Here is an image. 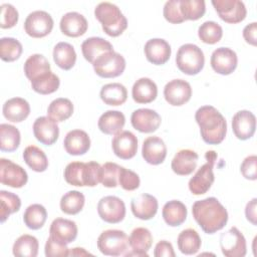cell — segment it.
Masks as SVG:
<instances>
[{"instance_id":"6da1fadb","label":"cell","mask_w":257,"mask_h":257,"mask_svg":"<svg viewBox=\"0 0 257 257\" xmlns=\"http://www.w3.org/2000/svg\"><path fill=\"white\" fill-rule=\"evenodd\" d=\"M192 214L201 229L207 234H214L223 229L228 222V212L215 197L196 201Z\"/></svg>"},{"instance_id":"7a4b0ae2","label":"cell","mask_w":257,"mask_h":257,"mask_svg":"<svg viewBox=\"0 0 257 257\" xmlns=\"http://www.w3.org/2000/svg\"><path fill=\"white\" fill-rule=\"evenodd\" d=\"M203 141L208 145L221 144L227 134V121L223 114L212 105H203L195 113Z\"/></svg>"},{"instance_id":"3957f363","label":"cell","mask_w":257,"mask_h":257,"mask_svg":"<svg viewBox=\"0 0 257 257\" xmlns=\"http://www.w3.org/2000/svg\"><path fill=\"white\" fill-rule=\"evenodd\" d=\"M101 166L96 162H71L64 169V180L76 187H95L100 183Z\"/></svg>"},{"instance_id":"277c9868","label":"cell","mask_w":257,"mask_h":257,"mask_svg":"<svg viewBox=\"0 0 257 257\" xmlns=\"http://www.w3.org/2000/svg\"><path fill=\"white\" fill-rule=\"evenodd\" d=\"M95 18L101 23L102 30L111 37L119 36L127 28V20L120 9L109 2H101L94 9Z\"/></svg>"},{"instance_id":"5b68a950","label":"cell","mask_w":257,"mask_h":257,"mask_svg":"<svg viewBox=\"0 0 257 257\" xmlns=\"http://www.w3.org/2000/svg\"><path fill=\"white\" fill-rule=\"evenodd\" d=\"M176 64L187 75H196L204 67L205 56L202 49L193 43L183 44L177 51Z\"/></svg>"},{"instance_id":"8992f818","label":"cell","mask_w":257,"mask_h":257,"mask_svg":"<svg viewBox=\"0 0 257 257\" xmlns=\"http://www.w3.org/2000/svg\"><path fill=\"white\" fill-rule=\"evenodd\" d=\"M98 250L106 256L124 255L128 250V237L125 232L116 229L103 231L97 238Z\"/></svg>"},{"instance_id":"52a82bcc","label":"cell","mask_w":257,"mask_h":257,"mask_svg":"<svg viewBox=\"0 0 257 257\" xmlns=\"http://www.w3.org/2000/svg\"><path fill=\"white\" fill-rule=\"evenodd\" d=\"M205 157L207 159V162L198 169V171L190 179L188 184L190 192L196 196L207 193L215 180L213 168L217 159V155L214 151H208Z\"/></svg>"},{"instance_id":"ba28073f","label":"cell","mask_w":257,"mask_h":257,"mask_svg":"<svg viewBox=\"0 0 257 257\" xmlns=\"http://www.w3.org/2000/svg\"><path fill=\"white\" fill-rule=\"evenodd\" d=\"M94 72L102 78H113L122 74L125 69L124 57L114 50L98 56L92 63Z\"/></svg>"},{"instance_id":"9c48e42d","label":"cell","mask_w":257,"mask_h":257,"mask_svg":"<svg viewBox=\"0 0 257 257\" xmlns=\"http://www.w3.org/2000/svg\"><path fill=\"white\" fill-rule=\"evenodd\" d=\"M53 24V19L49 13L43 10H36L26 17L24 30L30 37L42 38L52 31Z\"/></svg>"},{"instance_id":"30bf717a","label":"cell","mask_w":257,"mask_h":257,"mask_svg":"<svg viewBox=\"0 0 257 257\" xmlns=\"http://www.w3.org/2000/svg\"><path fill=\"white\" fill-rule=\"evenodd\" d=\"M220 247L226 257H244L247 252L246 239L236 227L221 234Z\"/></svg>"},{"instance_id":"8fae6325","label":"cell","mask_w":257,"mask_h":257,"mask_svg":"<svg viewBox=\"0 0 257 257\" xmlns=\"http://www.w3.org/2000/svg\"><path fill=\"white\" fill-rule=\"evenodd\" d=\"M97 213L104 222L116 224L121 222L125 217V205L116 196H105L98 201Z\"/></svg>"},{"instance_id":"7c38bea8","label":"cell","mask_w":257,"mask_h":257,"mask_svg":"<svg viewBox=\"0 0 257 257\" xmlns=\"http://www.w3.org/2000/svg\"><path fill=\"white\" fill-rule=\"evenodd\" d=\"M214 6L219 17L230 24L242 22L247 15L245 4L239 0H213Z\"/></svg>"},{"instance_id":"4fadbf2b","label":"cell","mask_w":257,"mask_h":257,"mask_svg":"<svg viewBox=\"0 0 257 257\" xmlns=\"http://www.w3.org/2000/svg\"><path fill=\"white\" fill-rule=\"evenodd\" d=\"M28 181L26 171L10 160L0 159V182L11 188H22Z\"/></svg>"},{"instance_id":"5bb4252c","label":"cell","mask_w":257,"mask_h":257,"mask_svg":"<svg viewBox=\"0 0 257 257\" xmlns=\"http://www.w3.org/2000/svg\"><path fill=\"white\" fill-rule=\"evenodd\" d=\"M210 63L215 72L222 75H229L236 69L238 57L233 49L219 47L213 51Z\"/></svg>"},{"instance_id":"9a60e30c","label":"cell","mask_w":257,"mask_h":257,"mask_svg":"<svg viewBox=\"0 0 257 257\" xmlns=\"http://www.w3.org/2000/svg\"><path fill=\"white\" fill-rule=\"evenodd\" d=\"M164 96L169 104L181 106L191 99L192 87L184 79H173L165 85Z\"/></svg>"},{"instance_id":"2e32d148","label":"cell","mask_w":257,"mask_h":257,"mask_svg":"<svg viewBox=\"0 0 257 257\" xmlns=\"http://www.w3.org/2000/svg\"><path fill=\"white\" fill-rule=\"evenodd\" d=\"M111 148L114 155L121 160L134 158L138 151V139L130 131H121L114 135L111 141Z\"/></svg>"},{"instance_id":"e0dca14e","label":"cell","mask_w":257,"mask_h":257,"mask_svg":"<svg viewBox=\"0 0 257 257\" xmlns=\"http://www.w3.org/2000/svg\"><path fill=\"white\" fill-rule=\"evenodd\" d=\"M161 121L162 118L160 114L151 108L136 109L131 116V122L134 128L145 134L156 132L159 128Z\"/></svg>"},{"instance_id":"ac0fdd59","label":"cell","mask_w":257,"mask_h":257,"mask_svg":"<svg viewBox=\"0 0 257 257\" xmlns=\"http://www.w3.org/2000/svg\"><path fill=\"white\" fill-rule=\"evenodd\" d=\"M232 130L235 137L241 141L251 139L256 131V117L250 110H239L233 115Z\"/></svg>"},{"instance_id":"d6986e66","label":"cell","mask_w":257,"mask_h":257,"mask_svg":"<svg viewBox=\"0 0 257 257\" xmlns=\"http://www.w3.org/2000/svg\"><path fill=\"white\" fill-rule=\"evenodd\" d=\"M130 247L132 251H128L124 256H138V257H148V251L153 244V236L149 229L144 227L135 228L128 237Z\"/></svg>"},{"instance_id":"ffe728a7","label":"cell","mask_w":257,"mask_h":257,"mask_svg":"<svg viewBox=\"0 0 257 257\" xmlns=\"http://www.w3.org/2000/svg\"><path fill=\"white\" fill-rule=\"evenodd\" d=\"M32 128L36 140L45 146H51L58 140V124L49 116H40L36 118Z\"/></svg>"},{"instance_id":"44dd1931","label":"cell","mask_w":257,"mask_h":257,"mask_svg":"<svg viewBox=\"0 0 257 257\" xmlns=\"http://www.w3.org/2000/svg\"><path fill=\"white\" fill-rule=\"evenodd\" d=\"M146 58L155 65L165 64L171 57L170 44L162 38H153L146 42L144 47Z\"/></svg>"},{"instance_id":"7402d4cb","label":"cell","mask_w":257,"mask_h":257,"mask_svg":"<svg viewBox=\"0 0 257 257\" xmlns=\"http://www.w3.org/2000/svg\"><path fill=\"white\" fill-rule=\"evenodd\" d=\"M142 156L150 165L157 166L164 163L167 157V147L165 142L157 136L147 138L143 143Z\"/></svg>"},{"instance_id":"603a6c76","label":"cell","mask_w":257,"mask_h":257,"mask_svg":"<svg viewBox=\"0 0 257 257\" xmlns=\"http://www.w3.org/2000/svg\"><path fill=\"white\" fill-rule=\"evenodd\" d=\"M159 204L156 197L150 194H141L132 199L131 209L134 216L141 220H150L158 212Z\"/></svg>"},{"instance_id":"cb8c5ba5","label":"cell","mask_w":257,"mask_h":257,"mask_svg":"<svg viewBox=\"0 0 257 257\" xmlns=\"http://www.w3.org/2000/svg\"><path fill=\"white\" fill-rule=\"evenodd\" d=\"M59 27L64 35L68 37H79L86 32L88 23L82 14L72 11L65 13L61 17Z\"/></svg>"},{"instance_id":"d4e9b609","label":"cell","mask_w":257,"mask_h":257,"mask_svg":"<svg viewBox=\"0 0 257 257\" xmlns=\"http://www.w3.org/2000/svg\"><path fill=\"white\" fill-rule=\"evenodd\" d=\"M198 154L190 149L180 150L172 160L171 168L179 176L191 175L197 168Z\"/></svg>"},{"instance_id":"484cf974","label":"cell","mask_w":257,"mask_h":257,"mask_svg":"<svg viewBox=\"0 0 257 257\" xmlns=\"http://www.w3.org/2000/svg\"><path fill=\"white\" fill-rule=\"evenodd\" d=\"M77 232L75 222L63 218L54 219L49 228V236L64 244L73 242L77 237Z\"/></svg>"},{"instance_id":"4316f807","label":"cell","mask_w":257,"mask_h":257,"mask_svg":"<svg viewBox=\"0 0 257 257\" xmlns=\"http://www.w3.org/2000/svg\"><path fill=\"white\" fill-rule=\"evenodd\" d=\"M63 146L67 154L71 156H81L89 150L90 139L86 132L82 130H72L66 134Z\"/></svg>"},{"instance_id":"83f0119b","label":"cell","mask_w":257,"mask_h":257,"mask_svg":"<svg viewBox=\"0 0 257 257\" xmlns=\"http://www.w3.org/2000/svg\"><path fill=\"white\" fill-rule=\"evenodd\" d=\"M3 115L12 122H21L26 119L30 113L28 101L22 97H13L5 101L2 108Z\"/></svg>"},{"instance_id":"f1b7e54d","label":"cell","mask_w":257,"mask_h":257,"mask_svg":"<svg viewBox=\"0 0 257 257\" xmlns=\"http://www.w3.org/2000/svg\"><path fill=\"white\" fill-rule=\"evenodd\" d=\"M132 96L137 103H150L158 96V86L151 78L142 77L134 83Z\"/></svg>"},{"instance_id":"f546056e","label":"cell","mask_w":257,"mask_h":257,"mask_svg":"<svg viewBox=\"0 0 257 257\" xmlns=\"http://www.w3.org/2000/svg\"><path fill=\"white\" fill-rule=\"evenodd\" d=\"M125 116L118 110H107L103 112L97 121L99 131L105 135H116L123 128Z\"/></svg>"},{"instance_id":"4dcf8cb0","label":"cell","mask_w":257,"mask_h":257,"mask_svg":"<svg viewBox=\"0 0 257 257\" xmlns=\"http://www.w3.org/2000/svg\"><path fill=\"white\" fill-rule=\"evenodd\" d=\"M112 50L113 47L111 43L101 37H89L85 39L81 44L82 55L85 60L91 64L101 54Z\"/></svg>"},{"instance_id":"1f68e13d","label":"cell","mask_w":257,"mask_h":257,"mask_svg":"<svg viewBox=\"0 0 257 257\" xmlns=\"http://www.w3.org/2000/svg\"><path fill=\"white\" fill-rule=\"evenodd\" d=\"M187 207L179 200H171L167 202L162 210L164 221L171 227L182 225L187 219Z\"/></svg>"},{"instance_id":"d6a6232c","label":"cell","mask_w":257,"mask_h":257,"mask_svg":"<svg viewBox=\"0 0 257 257\" xmlns=\"http://www.w3.org/2000/svg\"><path fill=\"white\" fill-rule=\"evenodd\" d=\"M24 73L26 77L31 81L45 75L50 70V63L42 54L30 55L24 63Z\"/></svg>"},{"instance_id":"836d02e7","label":"cell","mask_w":257,"mask_h":257,"mask_svg":"<svg viewBox=\"0 0 257 257\" xmlns=\"http://www.w3.org/2000/svg\"><path fill=\"white\" fill-rule=\"evenodd\" d=\"M99 95L105 104L117 106L123 104L126 101L127 90L121 83H107L101 87Z\"/></svg>"},{"instance_id":"e575fe53","label":"cell","mask_w":257,"mask_h":257,"mask_svg":"<svg viewBox=\"0 0 257 257\" xmlns=\"http://www.w3.org/2000/svg\"><path fill=\"white\" fill-rule=\"evenodd\" d=\"M53 60L56 65L63 69H71L76 62L74 47L68 42H58L53 48Z\"/></svg>"},{"instance_id":"d590c367","label":"cell","mask_w":257,"mask_h":257,"mask_svg":"<svg viewBox=\"0 0 257 257\" xmlns=\"http://www.w3.org/2000/svg\"><path fill=\"white\" fill-rule=\"evenodd\" d=\"M179 250L185 255L196 254L202 245L201 237L195 229L189 228L183 230L177 239Z\"/></svg>"},{"instance_id":"8d00e7d4","label":"cell","mask_w":257,"mask_h":257,"mask_svg":"<svg viewBox=\"0 0 257 257\" xmlns=\"http://www.w3.org/2000/svg\"><path fill=\"white\" fill-rule=\"evenodd\" d=\"M38 248L39 243L37 238L29 234H24L16 239L12 247V252L17 257H36Z\"/></svg>"},{"instance_id":"74e56055","label":"cell","mask_w":257,"mask_h":257,"mask_svg":"<svg viewBox=\"0 0 257 257\" xmlns=\"http://www.w3.org/2000/svg\"><path fill=\"white\" fill-rule=\"evenodd\" d=\"M20 132L19 130L8 123L0 124V150L2 152H14L20 145Z\"/></svg>"},{"instance_id":"f35d334b","label":"cell","mask_w":257,"mask_h":257,"mask_svg":"<svg viewBox=\"0 0 257 257\" xmlns=\"http://www.w3.org/2000/svg\"><path fill=\"white\" fill-rule=\"evenodd\" d=\"M23 159L26 165L34 172L41 173L48 168V159L45 153L36 146H28L23 152Z\"/></svg>"},{"instance_id":"ab89813d","label":"cell","mask_w":257,"mask_h":257,"mask_svg":"<svg viewBox=\"0 0 257 257\" xmlns=\"http://www.w3.org/2000/svg\"><path fill=\"white\" fill-rule=\"evenodd\" d=\"M73 113V104L70 99L59 97L50 102L47 107V116L61 122L68 119Z\"/></svg>"},{"instance_id":"60d3db41","label":"cell","mask_w":257,"mask_h":257,"mask_svg":"<svg viewBox=\"0 0 257 257\" xmlns=\"http://www.w3.org/2000/svg\"><path fill=\"white\" fill-rule=\"evenodd\" d=\"M47 219V211L40 204H32L28 206L23 214V221L27 228L38 230L43 227Z\"/></svg>"},{"instance_id":"b9f144b4","label":"cell","mask_w":257,"mask_h":257,"mask_svg":"<svg viewBox=\"0 0 257 257\" xmlns=\"http://www.w3.org/2000/svg\"><path fill=\"white\" fill-rule=\"evenodd\" d=\"M85 203L84 195L78 191L72 190L65 193L60 199V209L67 215L78 214Z\"/></svg>"},{"instance_id":"7bdbcfd3","label":"cell","mask_w":257,"mask_h":257,"mask_svg":"<svg viewBox=\"0 0 257 257\" xmlns=\"http://www.w3.org/2000/svg\"><path fill=\"white\" fill-rule=\"evenodd\" d=\"M21 207L20 198L12 193L5 190L0 191V221L4 223L8 217L19 211Z\"/></svg>"},{"instance_id":"ee69618b","label":"cell","mask_w":257,"mask_h":257,"mask_svg":"<svg viewBox=\"0 0 257 257\" xmlns=\"http://www.w3.org/2000/svg\"><path fill=\"white\" fill-rule=\"evenodd\" d=\"M23 51L22 44L13 37H2L0 39V58L5 62L17 60Z\"/></svg>"},{"instance_id":"f6af8a7d","label":"cell","mask_w":257,"mask_h":257,"mask_svg":"<svg viewBox=\"0 0 257 257\" xmlns=\"http://www.w3.org/2000/svg\"><path fill=\"white\" fill-rule=\"evenodd\" d=\"M60 85L59 77L52 71L31 81L32 89L39 94H50L55 92Z\"/></svg>"},{"instance_id":"bcb514c9","label":"cell","mask_w":257,"mask_h":257,"mask_svg":"<svg viewBox=\"0 0 257 257\" xmlns=\"http://www.w3.org/2000/svg\"><path fill=\"white\" fill-rule=\"evenodd\" d=\"M181 13L185 20H198L206 12V3L203 0H180Z\"/></svg>"},{"instance_id":"7dc6e473","label":"cell","mask_w":257,"mask_h":257,"mask_svg":"<svg viewBox=\"0 0 257 257\" xmlns=\"http://www.w3.org/2000/svg\"><path fill=\"white\" fill-rule=\"evenodd\" d=\"M198 36L202 42L206 44H215L219 42L223 36L222 27L215 21H206L200 25Z\"/></svg>"},{"instance_id":"c3c4849f","label":"cell","mask_w":257,"mask_h":257,"mask_svg":"<svg viewBox=\"0 0 257 257\" xmlns=\"http://www.w3.org/2000/svg\"><path fill=\"white\" fill-rule=\"evenodd\" d=\"M120 166L115 163L107 162L101 166L100 183L106 188H115L118 186V173Z\"/></svg>"},{"instance_id":"681fc988","label":"cell","mask_w":257,"mask_h":257,"mask_svg":"<svg viewBox=\"0 0 257 257\" xmlns=\"http://www.w3.org/2000/svg\"><path fill=\"white\" fill-rule=\"evenodd\" d=\"M141 180L137 173L120 167L118 173V185L125 191H135L140 187Z\"/></svg>"},{"instance_id":"f907efd6","label":"cell","mask_w":257,"mask_h":257,"mask_svg":"<svg viewBox=\"0 0 257 257\" xmlns=\"http://www.w3.org/2000/svg\"><path fill=\"white\" fill-rule=\"evenodd\" d=\"M163 14L165 19L173 24L183 23L185 21L180 8V0H170L164 5Z\"/></svg>"},{"instance_id":"816d5d0a","label":"cell","mask_w":257,"mask_h":257,"mask_svg":"<svg viewBox=\"0 0 257 257\" xmlns=\"http://www.w3.org/2000/svg\"><path fill=\"white\" fill-rule=\"evenodd\" d=\"M0 8H1L0 27L2 29H9L14 27L18 22V18H19L17 9L9 3L2 4Z\"/></svg>"},{"instance_id":"f5cc1de1","label":"cell","mask_w":257,"mask_h":257,"mask_svg":"<svg viewBox=\"0 0 257 257\" xmlns=\"http://www.w3.org/2000/svg\"><path fill=\"white\" fill-rule=\"evenodd\" d=\"M44 252L47 257H66L69 256V248H67V244L59 242L52 237L49 236L45 243Z\"/></svg>"},{"instance_id":"db71d44e","label":"cell","mask_w":257,"mask_h":257,"mask_svg":"<svg viewBox=\"0 0 257 257\" xmlns=\"http://www.w3.org/2000/svg\"><path fill=\"white\" fill-rule=\"evenodd\" d=\"M256 165H257V157L255 155L248 156L244 159L240 167V172L245 179L251 180V181H255L257 179Z\"/></svg>"},{"instance_id":"11a10c76","label":"cell","mask_w":257,"mask_h":257,"mask_svg":"<svg viewBox=\"0 0 257 257\" xmlns=\"http://www.w3.org/2000/svg\"><path fill=\"white\" fill-rule=\"evenodd\" d=\"M154 255L156 257H162V256L175 257L176 256L173 245L166 240H162L157 243L154 250Z\"/></svg>"},{"instance_id":"9f6ffc18","label":"cell","mask_w":257,"mask_h":257,"mask_svg":"<svg viewBox=\"0 0 257 257\" xmlns=\"http://www.w3.org/2000/svg\"><path fill=\"white\" fill-rule=\"evenodd\" d=\"M243 37L248 44L256 46L257 44V23L256 22H252L244 27Z\"/></svg>"},{"instance_id":"6f0895ef","label":"cell","mask_w":257,"mask_h":257,"mask_svg":"<svg viewBox=\"0 0 257 257\" xmlns=\"http://www.w3.org/2000/svg\"><path fill=\"white\" fill-rule=\"evenodd\" d=\"M256 208H257V199L253 198L251 201H249L245 208V216L246 219L252 223L254 226L257 225V214H256Z\"/></svg>"},{"instance_id":"680465c9","label":"cell","mask_w":257,"mask_h":257,"mask_svg":"<svg viewBox=\"0 0 257 257\" xmlns=\"http://www.w3.org/2000/svg\"><path fill=\"white\" fill-rule=\"evenodd\" d=\"M88 255H92V254H90L83 248L75 247L69 250V256H88Z\"/></svg>"}]
</instances>
